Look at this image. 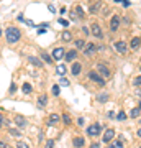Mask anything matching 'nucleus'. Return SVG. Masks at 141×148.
<instances>
[{
    "instance_id": "obj_1",
    "label": "nucleus",
    "mask_w": 141,
    "mask_h": 148,
    "mask_svg": "<svg viewBox=\"0 0 141 148\" xmlns=\"http://www.w3.org/2000/svg\"><path fill=\"white\" fill-rule=\"evenodd\" d=\"M5 36H7V43H10V45H13V43H16L18 40H20L21 33H20V30H18V28L10 27V28H7Z\"/></svg>"
},
{
    "instance_id": "obj_2",
    "label": "nucleus",
    "mask_w": 141,
    "mask_h": 148,
    "mask_svg": "<svg viewBox=\"0 0 141 148\" xmlns=\"http://www.w3.org/2000/svg\"><path fill=\"white\" fill-rule=\"evenodd\" d=\"M102 132V125L100 123H94V125H90L87 128V135L89 137H99V133Z\"/></svg>"
},
{
    "instance_id": "obj_3",
    "label": "nucleus",
    "mask_w": 141,
    "mask_h": 148,
    "mask_svg": "<svg viewBox=\"0 0 141 148\" xmlns=\"http://www.w3.org/2000/svg\"><path fill=\"white\" fill-rule=\"evenodd\" d=\"M89 77L94 81V82H97L99 86H105V79L102 77V76H100L99 73H95V71H90V73H89Z\"/></svg>"
},
{
    "instance_id": "obj_4",
    "label": "nucleus",
    "mask_w": 141,
    "mask_h": 148,
    "mask_svg": "<svg viewBox=\"0 0 141 148\" xmlns=\"http://www.w3.org/2000/svg\"><path fill=\"white\" fill-rule=\"evenodd\" d=\"M95 53H97V45H94V43H87L85 48H84V54H85V56H94Z\"/></svg>"
},
{
    "instance_id": "obj_5",
    "label": "nucleus",
    "mask_w": 141,
    "mask_h": 148,
    "mask_svg": "<svg viewBox=\"0 0 141 148\" xmlns=\"http://www.w3.org/2000/svg\"><path fill=\"white\" fill-rule=\"evenodd\" d=\"M97 73L104 77H110V69L105 66V64H97Z\"/></svg>"
},
{
    "instance_id": "obj_6",
    "label": "nucleus",
    "mask_w": 141,
    "mask_h": 148,
    "mask_svg": "<svg viewBox=\"0 0 141 148\" xmlns=\"http://www.w3.org/2000/svg\"><path fill=\"white\" fill-rule=\"evenodd\" d=\"M120 27V16H113L112 20H110V30L112 32H116Z\"/></svg>"
},
{
    "instance_id": "obj_7",
    "label": "nucleus",
    "mask_w": 141,
    "mask_h": 148,
    "mask_svg": "<svg viewBox=\"0 0 141 148\" xmlns=\"http://www.w3.org/2000/svg\"><path fill=\"white\" fill-rule=\"evenodd\" d=\"M113 137H115V130H113V128H108V130H105V133H104V142L108 143L110 140H113Z\"/></svg>"
},
{
    "instance_id": "obj_8",
    "label": "nucleus",
    "mask_w": 141,
    "mask_h": 148,
    "mask_svg": "<svg viewBox=\"0 0 141 148\" xmlns=\"http://www.w3.org/2000/svg\"><path fill=\"white\" fill-rule=\"evenodd\" d=\"M64 58V49L63 48H56L54 51H52V59H56V61H59V59Z\"/></svg>"
},
{
    "instance_id": "obj_9",
    "label": "nucleus",
    "mask_w": 141,
    "mask_h": 148,
    "mask_svg": "<svg viewBox=\"0 0 141 148\" xmlns=\"http://www.w3.org/2000/svg\"><path fill=\"white\" fill-rule=\"evenodd\" d=\"M115 49L118 51V53L125 54V53H126V43H125V41H116V43H115Z\"/></svg>"
},
{
    "instance_id": "obj_10",
    "label": "nucleus",
    "mask_w": 141,
    "mask_h": 148,
    "mask_svg": "<svg viewBox=\"0 0 141 148\" xmlns=\"http://www.w3.org/2000/svg\"><path fill=\"white\" fill-rule=\"evenodd\" d=\"M59 120H61V117H59L58 114H51V115H49V120H48V123H49L51 127H54V125H58V123H59Z\"/></svg>"
},
{
    "instance_id": "obj_11",
    "label": "nucleus",
    "mask_w": 141,
    "mask_h": 148,
    "mask_svg": "<svg viewBox=\"0 0 141 148\" xmlns=\"http://www.w3.org/2000/svg\"><path fill=\"white\" fill-rule=\"evenodd\" d=\"M76 56H77V51H76V49H71V51H67V53H64V59H66V61H69V63H71V61H74V59H76Z\"/></svg>"
},
{
    "instance_id": "obj_12",
    "label": "nucleus",
    "mask_w": 141,
    "mask_h": 148,
    "mask_svg": "<svg viewBox=\"0 0 141 148\" xmlns=\"http://www.w3.org/2000/svg\"><path fill=\"white\" fill-rule=\"evenodd\" d=\"M72 145L76 148H82L84 145H85V138L84 137H76L74 138V142H72Z\"/></svg>"
},
{
    "instance_id": "obj_13",
    "label": "nucleus",
    "mask_w": 141,
    "mask_h": 148,
    "mask_svg": "<svg viewBox=\"0 0 141 148\" xmlns=\"http://www.w3.org/2000/svg\"><path fill=\"white\" fill-rule=\"evenodd\" d=\"M90 30H92V33H94V35H95L97 38H102V36H104V33H102V30H100V27L97 25V23H94Z\"/></svg>"
},
{
    "instance_id": "obj_14",
    "label": "nucleus",
    "mask_w": 141,
    "mask_h": 148,
    "mask_svg": "<svg viewBox=\"0 0 141 148\" xmlns=\"http://www.w3.org/2000/svg\"><path fill=\"white\" fill-rule=\"evenodd\" d=\"M15 123H16V127H20V128L26 127V120H25L21 115H16V117H15Z\"/></svg>"
},
{
    "instance_id": "obj_15",
    "label": "nucleus",
    "mask_w": 141,
    "mask_h": 148,
    "mask_svg": "<svg viewBox=\"0 0 141 148\" xmlns=\"http://www.w3.org/2000/svg\"><path fill=\"white\" fill-rule=\"evenodd\" d=\"M28 59H30V63L35 64L36 68H41V66H43V61H41V59H38V58H35V56H30Z\"/></svg>"
},
{
    "instance_id": "obj_16",
    "label": "nucleus",
    "mask_w": 141,
    "mask_h": 148,
    "mask_svg": "<svg viewBox=\"0 0 141 148\" xmlns=\"http://www.w3.org/2000/svg\"><path fill=\"white\" fill-rule=\"evenodd\" d=\"M80 69H82L80 63H74V66H72V69H71V71H72L74 76H79V74H80Z\"/></svg>"
},
{
    "instance_id": "obj_17",
    "label": "nucleus",
    "mask_w": 141,
    "mask_h": 148,
    "mask_svg": "<svg viewBox=\"0 0 141 148\" xmlns=\"http://www.w3.org/2000/svg\"><path fill=\"white\" fill-rule=\"evenodd\" d=\"M46 102H48L46 95H40V97H38V107H40V109H43V107L46 106Z\"/></svg>"
},
{
    "instance_id": "obj_18",
    "label": "nucleus",
    "mask_w": 141,
    "mask_h": 148,
    "mask_svg": "<svg viewBox=\"0 0 141 148\" xmlns=\"http://www.w3.org/2000/svg\"><path fill=\"white\" fill-rule=\"evenodd\" d=\"M140 45H141V40H140V38H133L130 46L133 48V49H138V48H140Z\"/></svg>"
},
{
    "instance_id": "obj_19",
    "label": "nucleus",
    "mask_w": 141,
    "mask_h": 148,
    "mask_svg": "<svg viewBox=\"0 0 141 148\" xmlns=\"http://www.w3.org/2000/svg\"><path fill=\"white\" fill-rule=\"evenodd\" d=\"M56 73H58L59 76H63V77H64V74L67 73V69H66V66H64V64H59L58 69H56Z\"/></svg>"
},
{
    "instance_id": "obj_20",
    "label": "nucleus",
    "mask_w": 141,
    "mask_h": 148,
    "mask_svg": "<svg viewBox=\"0 0 141 148\" xmlns=\"http://www.w3.org/2000/svg\"><path fill=\"white\" fill-rule=\"evenodd\" d=\"M108 97H110L108 94H105V92H102V94H99V95H97V101L104 104V102H107V101H108Z\"/></svg>"
},
{
    "instance_id": "obj_21",
    "label": "nucleus",
    "mask_w": 141,
    "mask_h": 148,
    "mask_svg": "<svg viewBox=\"0 0 141 148\" xmlns=\"http://www.w3.org/2000/svg\"><path fill=\"white\" fill-rule=\"evenodd\" d=\"M140 107H138V109H133V110L130 112V117H133V119H138V115H140Z\"/></svg>"
},
{
    "instance_id": "obj_22",
    "label": "nucleus",
    "mask_w": 141,
    "mask_h": 148,
    "mask_svg": "<svg viewBox=\"0 0 141 148\" xmlns=\"http://www.w3.org/2000/svg\"><path fill=\"white\" fill-rule=\"evenodd\" d=\"M76 48H77V49H84V48H85V43H84L82 40H77V41H76Z\"/></svg>"
},
{
    "instance_id": "obj_23",
    "label": "nucleus",
    "mask_w": 141,
    "mask_h": 148,
    "mask_svg": "<svg viewBox=\"0 0 141 148\" xmlns=\"http://www.w3.org/2000/svg\"><path fill=\"white\" fill-rule=\"evenodd\" d=\"M76 13H77L79 20H82V18H84V10L80 8V7H77V8H76Z\"/></svg>"
},
{
    "instance_id": "obj_24",
    "label": "nucleus",
    "mask_w": 141,
    "mask_h": 148,
    "mask_svg": "<svg viewBox=\"0 0 141 148\" xmlns=\"http://www.w3.org/2000/svg\"><path fill=\"white\" fill-rule=\"evenodd\" d=\"M63 122L66 125H71V117H69V114H64L63 115Z\"/></svg>"
},
{
    "instance_id": "obj_25",
    "label": "nucleus",
    "mask_w": 141,
    "mask_h": 148,
    "mask_svg": "<svg viewBox=\"0 0 141 148\" xmlns=\"http://www.w3.org/2000/svg\"><path fill=\"white\" fill-rule=\"evenodd\" d=\"M23 92H25V94H30V92H31V86L30 84H23Z\"/></svg>"
},
{
    "instance_id": "obj_26",
    "label": "nucleus",
    "mask_w": 141,
    "mask_h": 148,
    "mask_svg": "<svg viewBox=\"0 0 141 148\" xmlns=\"http://www.w3.org/2000/svg\"><path fill=\"white\" fill-rule=\"evenodd\" d=\"M41 58L44 59V61H46L48 64H51V63H52V56H48V54H43Z\"/></svg>"
},
{
    "instance_id": "obj_27",
    "label": "nucleus",
    "mask_w": 141,
    "mask_h": 148,
    "mask_svg": "<svg viewBox=\"0 0 141 148\" xmlns=\"http://www.w3.org/2000/svg\"><path fill=\"white\" fill-rule=\"evenodd\" d=\"M59 92H61V89H59V86L56 84V86H54V87H52V94H54V95H56V97H58V95H59Z\"/></svg>"
},
{
    "instance_id": "obj_28",
    "label": "nucleus",
    "mask_w": 141,
    "mask_h": 148,
    "mask_svg": "<svg viewBox=\"0 0 141 148\" xmlns=\"http://www.w3.org/2000/svg\"><path fill=\"white\" fill-rule=\"evenodd\" d=\"M10 135H13V137H21L20 130H15V128H10Z\"/></svg>"
},
{
    "instance_id": "obj_29",
    "label": "nucleus",
    "mask_w": 141,
    "mask_h": 148,
    "mask_svg": "<svg viewBox=\"0 0 141 148\" xmlns=\"http://www.w3.org/2000/svg\"><path fill=\"white\" fill-rule=\"evenodd\" d=\"M116 119H118V120H120V122H123V120H125V119H126V114H125V112H120V114L116 115Z\"/></svg>"
},
{
    "instance_id": "obj_30",
    "label": "nucleus",
    "mask_w": 141,
    "mask_h": 148,
    "mask_svg": "<svg viewBox=\"0 0 141 148\" xmlns=\"http://www.w3.org/2000/svg\"><path fill=\"white\" fill-rule=\"evenodd\" d=\"M63 40H64V41H69V40H71V33H69V32H64V33H63Z\"/></svg>"
},
{
    "instance_id": "obj_31",
    "label": "nucleus",
    "mask_w": 141,
    "mask_h": 148,
    "mask_svg": "<svg viewBox=\"0 0 141 148\" xmlns=\"http://www.w3.org/2000/svg\"><path fill=\"white\" fill-rule=\"evenodd\" d=\"M44 148H54V140H48Z\"/></svg>"
},
{
    "instance_id": "obj_32",
    "label": "nucleus",
    "mask_w": 141,
    "mask_h": 148,
    "mask_svg": "<svg viewBox=\"0 0 141 148\" xmlns=\"http://www.w3.org/2000/svg\"><path fill=\"white\" fill-rule=\"evenodd\" d=\"M59 84L64 86V87H67V86H69V81H67V79H64V77H63V79L59 81Z\"/></svg>"
},
{
    "instance_id": "obj_33",
    "label": "nucleus",
    "mask_w": 141,
    "mask_h": 148,
    "mask_svg": "<svg viewBox=\"0 0 141 148\" xmlns=\"http://www.w3.org/2000/svg\"><path fill=\"white\" fill-rule=\"evenodd\" d=\"M59 23H61V25H63V27H67V25H69V21L67 20H64V18H59Z\"/></svg>"
},
{
    "instance_id": "obj_34",
    "label": "nucleus",
    "mask_w": 141,
    "mask_h": 148,
    "mask_svg": "<svg viewBox=\"0 0 141 148\" xmlns=\"http://www.w3.org/2000/svg\"><path fill=\"white\" fill-rule=\"evenodd\" d=\"M113 147H115V148H123V142H120V140H118V142L113 143Z\"/></svg>"
},
{
    "instance_id": "obj_35",
    "label": "nucleus",
    "mask_w": 141,
    "mask_h": 148,
    "mask_svg": "<svg viewBox=\"0 0 141 148\" xmlns=\"http://www.w3.org/2000/svg\"><path fill=\"white\" fill-rule=\"evenodd\" d=\"M18 148H30V147H28V143H25V142H18Z\"/></svg>"
},
{
    "instance_id": "obj_36",
    "label": "nucleus",
    "mask_w": 141,
    "mask_h": 148,
    "mask_svg": "<svg viewBox=\"0 0 141 148\" xmlns=\"http://www.w3.org/2000/svg\"><path fill=\"white\" fill-rule=\"evenodd\" d=\"M133 82H135V86H141V76L135 77V81H133Z\"/></svg>"
},
{
    "instance_id": "obj_37",
    "label": "nucleus",
    "mask_w": 141,
    "mask_h": 148,
    "mask_svg": "<svg viewBox=\"0 0 141 148\" xmlns=\"http://www.w3.org/2000/svg\"><path fill=\"white\" fill-rule=\"evenodd\" d=\"M121 3H123V7H130V0H121Z\"/></svg>"
},
{
    "instance_id": "obj_38",
    "label": "nucleus",
    "mask_w": 141,
    "mask_h": 148,
    "mask_svg": "<svg viewBox=\"0 0 141 148\" xmlns=\"http://www.w3.org/2000/svg\"><path fill=\"white\" fill-rule=\"evenodd\" d=\"M15 90H16V86H15V84H12V86H10V92H12V94H13Z\"/></svg>"
},
{
    "instance_id": "obj_39",
    "label": "nucleus",
    "mask_w": 141,
    "mask_h": 148,
    "mask_svg": "<svg viewBox=\"0 0 141 148\" xmlns=\"http://www.w3.org/2000/svg\"><path fill=\"white\" fill-rule=\"evenodd\" d=\"M82 32H84V35H85V36H87V35H89V33H90V32H89V28H85V27L82 28Z\"/></svg>"
},
{
    "instance_id": "obj_40",
    "label": "nucleus",
    "mask_w": 141,
    "mask_h": 148,
    "mask_svg": "<svg viewBox=\"0 0 141 148\" xmlns=\"http://www.w3.org/2000/svg\"><path fill=\"white\" fill-rule=\"evenodd\" d=\"M0 148H10L7 143H3V142H0Z\"/></svg>"
},
{
    "instance_id": "obj_41",
    "label": "nucleus",
    "mask_w": 141,
    "mask_h": 148,
    "mask_svg": "<svg viewBox=\"0 0 141 148\" xmlns=\"http://www.w3.org/2000/svg\"><path fill=\"white\" fill-rule=\"evenodd\" d=\"M2 123H5V122H3V117H2V114H0V127H2Z\"/></svg>"
},
{
    "instance_id": "obj_42",
    "label": "nucleus",
    "mask_w": 141,
    "mask_h": 148,
    "mask_svg": "<svg viewBox=\"0 0 141 148\" xmlns=\"http://www.w3.org/2000/svg\"><path fill=\"white\" fill-rule=\"evenodd\" d=\"M136 95H138V97H141V90H136Z\"/></svg>"
},
{
    "instance_id": "obj_43",
    "label": "nucleus",
    "mask_w": 141,
    "mask_h": 148,
    "mask_svg": "<svg viewBox=\"0 0 141 148\" xmlns=\"http://www.w3.org/2000/svg\"><path fill=\"white\" fill-rule=\"evenodd\" d=\"M138 137H141V128H140V130H138Z\"/></svg>"
},
{
    "instance_id": "obj_44",
    "label": "nucleus",
    "mask_w": 141,
    "mask_h": 148,
    "mask_svg": "<svg viewBox=\"0 0 141 148\" xmlns=\"http://www.w3.org/2000/svg\"><path fill=\"white\" fill-rule=\"evenodd\" d=\"M113 2H116V3H121V0H113Z\"/></svg>"
},
{
    "instance_id": "obj_45",
    "label": "nucleus",
    "mask_w": 141,
    "mask_h": 148,
    "mask_svg": "<svg viewBox=\"0 0 141 148\" xmlns=\"http://www.w3.org/2000/svg\"><path fill=\"white\" fill-rule=\"evenodd\" d=\"M140 110H141V102H140Z\"/></svg>"
},
{
    "instance_id": "obj_46",
    "label": "nucleus",
    "mask_w": 141,
    "mask_h": 148,
    "mask_svg": "<svg viewBox=\"0 0 141 148\" xmlns=\"http://www.w3.org/2000/svg\"><path fill=\"white\" fill-rule=\"evenodd\" d=\"M107 148H115V147H107Z\"/></svg>"
},
{
    "instance_id": "obj_47",
    "label": "nucleus",
    "mask_w": 141,
    "mask_h": 148,
    "mask_svg": "<svg viewBox=\"0 0 141 148\" xmlns=\"http://www.w3.org/2000/svg\"><path fill=\"white\" fill-rule=\"evenodd\" d=\"M0 35H2V30H0Z\"/></svg>"
},
{
    "instance_id": "obj_48",
    "label": "nucleus",
    "mask_w": 141,
    "mask_h": 148,
    "mask_svg": "<svg viewBox=\"0 0 141 148\" xmlns=\"http://www.w3.org/2000/svg\"><path fill=\"white\" fill-rule=\"evenodd\" d=\"M140 123H141V120H140Z\"/></svg>"
},
{
    "instance_id": "obj_49",
    "label": "nucleus",
    "mask_w": 141,
    "mask_h": 148,
    "mask_svg": "<svg viewBox=\"0 0 141 148\" xmlns=\"http://www.w3.org/2000/svg\"><path fill=\"white\" fill-rule=\"evenodd\" d=\"M10 148H12V147H10Z\"/></svg>"
},
{
    "instance_id": "obj_50",
    "label": "nucleus",
    "mask_w": 141,
    "mask_h": 148,
    "mask_svg": "<svg viewBox=\"0 0 141 148\" xmlns=\"http://www.w3.org/2000/svg\"><path fill=\"white\" fill-rule=\"evenodd\" d=\"M140 148H141V147H140Z\"/></svg>"
}]
</instances>
